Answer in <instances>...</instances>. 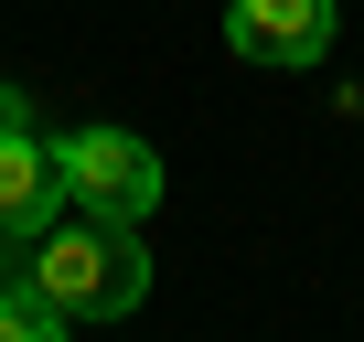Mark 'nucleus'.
I'll return each instance as SVG.
<instances>
[{
  "instance_id": "3",
  "label": "nucleus",
  "mask_w": 364,
  "mask_h": 342,
  "mask_svg": "<svg viewBox=\"0 0 364 342\" xmlns=\"http://www.w3.org/2000/svg\"><path fill=\"white\" fill-rule=\"evenodd\" d=\"M225 43L247 65H321L332 54V0H236Z\"/></svg>"
},
{
  "instance_id": "1",
  "label": "nucleus",
  "mask_w": 364,
  "mask_h": 342,
  "mask_svg": "<svg viewBox=\"0 0 364 342\" xmlns=\"http://www.w3.org/2000/svg\"><path fill=\"white\" fill-rule=\"evenodd\" d=\"M33 278L65 299V321H129V310L150 299V246H139V225L65 204V214L33 236Z\"/></svg>"
},
{
  "instance_id": "4",
  "label": "nucleus",
  "mask_w": 364,
  "mask_h": 342,
  "mask_svg": "<svg viewBox=\"0 0 364 342\" xmlns=\"http://www.w3.org/2000/svg\"><path fill=\"white\" fill-rule=\"evenodd\" d=\"M54 214H65L54 139H33V128H0V236H43Z\"/></svg>"
},
{
  "instance_id": "6",
  "label": "nucleus",
  "mask_w": 364,
  "mask_h": 342,
  "mask_svg": "<svg viewBox=\"0 0 364 342\" xmlns=\"http://www.w3.org/2000/svg\"><path fill=\"white\" fill-rule=\"evenodd\" d=\"M0 128H33V96L22 86H0Z\"/></svg>"
},
{
  "instance_id": "2",
  "label": "nucleus",
  "mask_w": 364,
  "mask_h": 342,
  "mask_svg": "<svg viewBox=\"0 0 364 342\" xmlns=\"http://www.w3.org/2000/svg\"><path fill=\"white\" fill-rule=\"evenodd\" d=\"M54 171H65V204H75V214L139 225V214L161 204V150L129 139V128H75V139H54Z\"/></svg>"
},
{
  "instance_id": "5",
  "label": "nucleus",
  "mask_w": 364,
  "mask_h": 342,
  "mask_svg": "<svg viewBox=\"0 0 364 342\" xmlns=\"http://www.w3.org/2000/svg\"><path fill=\"white\" fill-rule=\"evenodd\" d=\"M75 321H65V299L33 278V267H11L0 278V342H65Z\"/></svg>"
}]
</instances>
